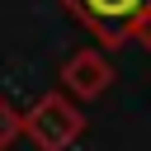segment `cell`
<instances>
[{"label": "cell", "instance_id": "1", "mask_svg": "<svg viewBox=\"0 0 151 151\" xmlns=\"http://www.w3.org/2000/svg\"><path fill=\"white\" fill-rule=\"evenodd\" d=\"M104 47L146 42L151 47V0H61Z\"/></svg>", "mask_w": 151, "mask_h": 151}, {"label": "cell", "instance_id": "2", "mask_svg": "<svg viewBox=\"0 0 151 151\" xmlns=\"http://www.w3.org/2000/svg\"><path fill=\"white\" fill-rule=\"evenodd\" d=\"M24 127L38 137V146L42 151H61L76 132H80V113L66 104V99H57V94H47L28 118H24Z\"/></svg>", "mask_w": 151, "mask_h": 151}, {"label": "cell", "instance_id": "3", "mask_svg": "<svg viewBox=\"0 0 151 151\" xmlns=\"http://www.w3.org/2000/svg\"><path fill=\"white\" fill-rule=\"evenodd\" d=\"M66 80H71L76 90H85V94H90V90H104V85H109V66H104L99 57H90V52H85V57H76V61H71Z\"/></svg>", "mask_w": 151, "mask_h": 151}, {"label": "cell", "instance_id": "4", "mask_svg": "<svg viewBox=\"0 0 151 151\" xmlns=\"http://www.w3.org/2000/svg\"><path fill=\"white\" fill-rule=\"evenodd\" d=\"M14 132H19V113H9V104L0 99V146H5Z\"/></svg>", "mask_w": 151, "mask_h": 151}]
</instances>
